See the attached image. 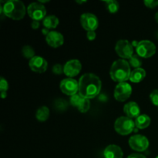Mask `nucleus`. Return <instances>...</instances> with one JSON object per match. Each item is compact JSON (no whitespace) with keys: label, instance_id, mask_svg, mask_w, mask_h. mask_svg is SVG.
Returning <instances> with one entry per match:
<instances>
[{"label":"nucleus","instance_id":"obj_28","mask_svg":"<svg viewBox=\"0 0 158 158\" xmlns=\"http://www.w3.org/2000/svg\"><path fill=\"white\" fill-rule=\"evenodd\" d=\"M150 98L153 104L158 106V89H154V91H152L150 95Z\"/></svg>","mask_w":158,"mask_h":158},{"label":"nucleus","instance_id":"obj_9","mask_svg":"<svg viewBox=\"0 0 158 158\" xmlns=\"http://www.w3.org/2000/svg\"><path fill=\"white\" fill-rule=\"evenodd\" d=\"M132 94V87L127 82L120 83L114 89V97L117 101L123 102L127 100Z\"/></svg>","mask_w":158,"mask_h":158},{"label":"nucleus","instance_id":"obj_20","mask_svg":"<svg viewBox=\"0 0 158 158\" xmlns=\"http://www.w3.org/2000/svg\"><path fill=\"white\" fill-rule=\"evenodd\" d=\"M49 117V110L47 106H43L39 108L35 113V117L39 121H46Z\"/></svg>","mask_w":158,"mask_h":158},{"label":"nucleus","instance_id":"obj_12","mask_svg":"<svg viewBox=\"0 0 158 158\" xmlns=\"http://www.w3.org/2000/svg\"><path fill=\"white\" fill-rule=\"evenodd\" d=\"M82 65L78 60H70L63 66V73L69 77L77 76L81 71Z\"/></svg>","mask_w":158,"mask_h":158},{"label":"nucleus","instance_id":"obj_25","mask_svg":"<svg viewBox=\"0 0 158 158\" xmlns=\"http://www.w3.org/2000/svg\"><path fill=\"white\" fill-rule=\"evenodd\" d=\"M89 107H90V102H89V99L83 98V101L81 102V103L80 104V106H78L77 109L79 110V111L81 113H86L89 110Z\"/></svg>","mask_w":158,"mask_h":158},{"label":"nucleus","instance_id":"obj_37","mask_svg":"<svg viewBox=\"0 0 158 158\" xmlns=\"http://www.w3.org/2000/svg\"><path fill=\"white\" fill-rule=\"evenodd\" d=\"M77 2H78V3H80V4H82V3L86 2V1H77Z\"/></svg>","mask_w":158,"mask_h":158},{"label":"nucleus","instance_id":"obj_7","mask_svg":"<svg viewBox=\"0 0 158 158\" xmlns=\"http://www.w3.org/2000/svg\"><path fill=\"white\" fill-rule=\"evenodd\" d=\"M27 12L32 20L40 22L46 17V9L42 3L32 2L28 6Z\"/></svg>","mask_w":158,"mask_h":158},{"label":"nucleus","instance_id":"obj_10","mask_svg":"<svg viewBox=\"0 0 158 158\" xmlns=\"http://www.w3.org/2000/svg\"><path fill=\"white\" fill-rule=\"evenodd\" d=\"M60 87L63 94L72 97L79 91V82L72 78L64 79L60 83Z\"/></svg>","mask_w":158,"mask_h":158},{"label":"nucleus","instance_id":"obj_5","mask_svg":"<svg viewBox=\"0 0 158 158\" xmlns=\"http://www.w3.org/2000/svg\"><path fill=\"white\" fill-rule=\"evenodd\" d=\"M137 54L142 58H149L156 52V46L150 40H142L136 47Z\"/></svg>","mask_w":158,"mask_h":158},{"label":"nucleus","instance_id":"obj_24","mask_svg":"<svg viewBox=\"0 0 158 158\" xmlns=\"http://www.w3.org/2000/svg\"><path fill=\"white\" fill-rule=\"evenodd\" d=\"M129 64L134 68H135V69H137V68H140V66H142V61L138 55L134 54L129 59Z\"/></svg>","mask_w":158,"mask_h":158},{"label":"nucleus","instance_id":"obj_30","mask_svg":"<svg viewBox=\"0 0 158 158\" xmlns=\"http://www.w3.org/2000/svg\"><path fill=\"white\" fill-rule=\"evenodd\" d=\"M144 4L147 7L154 9L158 6V0H145Z\"/></svg>","mask_w":158,"mask_h":158},{"label":"nucleus","instance_id":"obj_22","mask_svg":"<svg viewBox=\"0 0 158 158\" xmlns=\"http://www.w3.org/2000/svg\"><path fill=\"white\" fill-rule=\"evenodd\" d=\"M104 2L106 6V9L110 13H116L119 10L120 6H119L118 2L115 0H106V1H104Z\"/></svg>","mask_w":158,"mask_h":158},{"label":"nucleus","instance_id":"obj_21","mask_svg":"<svg viewBox=\"0 0 158 158\" xmlns=\"http://www.w3.org/2000/svg\"><path fill=\"white\" fill-rule=\"evenodd\" d=\"M68 107V103L64 99L59 98L54 102V108L60 112H63Z\"/></svg>","mask_w":158,"mask_h":158},{"label":"nucleus","instance_id":"obj_32","mask_svg":"<svg viewBox=\"0 0 158 158\" xmlns=\"http://www.w3.org/2000/svg\"><path fill=\"white\" fill-rule=\"evenodd\" d=\"M127 158H147L144 155L140 154H132L128 156Z\"/></svg>","mask_w":158,"mask_h":158},{"label":"nucleus","instance_id":"obj_35","mask_svg":"<svg viewBox=\"0 0 158 158\" xmlns=\"http://www.w3.org/2000/svg\"><path fill=\"white\" fill-rule=\"evenodd\" d=\"M6 96H7V94H6V92H1L2 98L5 99L6 97Z\"/></svg>","mask_w":158,"mask_h":158},{"label":"nucleus","instance_id":"obj_18","mask_svg":"<svg viewBox=\"0 0 158 158\" xmlns=\"http://www.w3.org/2000/svg\"><path fill=\"white\" fill-rule=\"evenodd\" d=\"M151 118L146 114H140L134 120L135 126L139 129H145L151 124Z\"/></svg>","mask_w":158,"mask_h":158},{"label":"nucleus","instance_id":"obj_14","mask_svg":"<svg viewBox=\"0 0 158 158\" xmlns=\"http://www.w3.org/2000/svg\"><path fill=\"white\" fill-rule=\"evenodd\" d=\"M46 40L48 45L53 48L60 47L64 43L63 35L57 31H50L46 36Z\"/></svg>","mask_w":158,"mask_h":158},{"label":"nucleus","instance_id":"obj_31","mask_svg":"<svg viewBox=\"0 0 158 158\" xmlns=\"http://www.w3.org/2000/svg\"><path fill=\"white\" fill-rule=\"evenodd\" d=\"M97 36V34H96L95 31H88L86 32V37L89 40H94Z\"/></svg>","mask_w":158,"mask_h":158},{"label":"nucleus","instance_id":"obj_16","mask_svg":"<svg viewBox=\"0 0 158 158\" xmlns=\"http://www.w3.org/2000/svg\"><path fill=\"white\" fill-rule=\"evenodd\" d=\"M103 155L105 158H123V152L119 146L111 144L105 148Z\"/></svg>","mask_w":158,"mask_h":158},{"label":"nucleus","instance_id":"obj_6","mask_svg":"<svg viewBox=\"0 0 158 158\" xmlns=\"http://www.w3.org/2000/svg\"><path fill=\"white\" fill-rule=\"evenodd\" d=\"M115 51L117 55L123 60L130 59L134 55L133 45L126 40H120L116 43Z\"/></svg>","mask_w":158,"mask_h":158},{"label":"nucleus","instance_id":"obj_19","mask_svg":"<svg viewBox=\"0 0 158 158\" xmlns=\"http://www.w3.org/2000/svg\"><path fill=\"white\" fill-rule=\"evenodd\" d=\"M59 19L57 18L56 15H47L44 18L43 20V24L45 28L49 29H55L59 25Z\"/></svg>","mask_w":158,"mask_h":158},{"label":"nucleus","instance_id":"obj_17","mask_svg":"<svg viewBox=\"0 0 158 158\" xmlns=\"http://www.w3.org/2000/svg\"><path fill=\"white\" fill-rule=\"evenodd\" d=\"M146 77V71L142 68H137L134 69L131 72L130 80L133 83H140Z\"/></svg>","mask_w":158,"mask_h":158},{"label":"nucleus","instance_id":"obj_23","mask_svg":"<svg viewBox=\"0 0 158 158\" xmlns=\"http://www.w3.org/2000/svg\"><path fill=\"white\" fill-rule=\"evenodd\" d=\"M22 53H23V56L27 59H29V60L33 58L34 56H35V51H34L33 48L31 47L30 46H23V49H22Z\"/></svg>","mask_w":158,"mask_h":158},{"label":"nucleus","instance_id":"obj_38","mask_svg":"<svg viewBox=\"0 0 158 158\" xmlns=\"http://www.w3.org/2000/svg\"><path fill=\"white\" fill-rule=\"evenodd\" d=\"M156 158H158V156H157V157H156Z\"/></svg>","mask_w":158,"mask_h":158},{"label":"nucleus","instance_id":"obj_36","mask_svg":"<svg viewBox=\"0 0 158 158\" xmlns=\"http://www.w3.org/2000/svg\"><path fill=\"white\" fill-rule=\"evenodd\" d=\"M155 20L157 21V23H158V12L155 14Z\"/></svg>","mask_w":158,"mask_h":158},{"label":"nucleus","instance_id":"obj_29","mask_svg":"<svg viewBox=\"0 0 158 158\" xmlns=\"http://www.w3.org/2000/svg\"><path fill=\"white\" fill-rule=\"evenodd\" d=\"M52 73L56 75H60L63 72V66L60 64H56L52 66Z\"/></svg>","mask_w":158,"mask_h":158},{"label":"nucleus","instance_id":"obj_1","mask_svg":"<svg viewBox=\"0 0 158 158\" xmlns=\"http://www.w3.org/2000/svg\"><path fill=\"white\" fill-rule=\"evenodd\" d=\"M101 86V80L95 74H83L79 80V94L83 98L93 99L98 95Z\"/></svg>","mask_w":158,"mask_h":158},{"label":"nucleus","instance_id":"obj_3","mask_svg":"<svg viewBox=\"0 0 158 158\" xmlns=\"http://www.w3.org/2000/svg\"><path fill=\"white\" fill-rule=\"evenodd\" d=\"M2 13L6 16L14 20H20L23 19L26 14V7L23 2L19 0H9L1 6Z\"/></svg>","mask_w":158,"mask_h":158},{"label":"nucleus","instance_id":"obj_27","mask_svg":"<svg viewBox=\"0 0 158 158\" xmlns=\"http://www.w3.org/2000/svg\"><path fill=\"white\" fill-rule=\"evenodd\" d=\"M9 89V83L7 80L3 77L0 78V91L1 92H6Z\"/></svg>","mask_w":158,"mask_h":158},{"label":"nucleus","instance_id":"obj_11","mask_svg":"<svg viewBox=\"0 0 158 158\" xmlns=\"http://www.w3.org/2000/svg\"><path fill=\"white\" fill-rule=\"evenodd\" d=\"M80 23H81L82 26L87 32L88 31H95L99 25L97 16L94 14L89 13V12L82 14L80 16Z\"/></svg>","mask_w":158,"mask_h":158},{"label":"nucleus","instance_id":"obj_8","mask_svg":"<svg viewBox=\"0 0 158 158\" xmlns=\"http://www.w3.org/2000/svg\"><path fill=\"white\" fill-rule=\"evenodd\" d=\"M129 145L134 151L142 152L149 147V140L145 136L136 134L129 139Z\"/></svg>","mask_w":158,"mask_h":158},{"label":"nucleus","instance_id":"obj_13","mask_svg":"<svg viewBox=\"0 0 158 158\" xmlns=\"http://www.w3.org/2000/svg\"><path fill=\"white\" fill-rule=\"evenodd\" d=\"M29 68L34 72L42 73L47 69L48 63L44 58L40 56H35L29 60Z\"/></svg>","mask_w":158,"mask_h":158},{"label":"nucleus","instance_id":"obj_15","mask_svg":"<svg viewBox=\"0 0 158 158\" xmlns=\"http://www.w3.org/2000/svg\"><path fill=\"white\" fill-rule=\"evenodd\" d=\"M123 111L126 114L127 117L129 118H137L140 115V109L139 105L136 102L131 101L127 103L123 106Z\"/></svg>","mask_w":158,"mask_h":158},{"label":"nucleus","instance_id":"obj_34","mask_svg":"<svg viewBox=\"0 0 158 158\" xmlns=\"http://www.w3.org/2000/svg\"><path fill=\"white\" fill-rule=\"evenodd\" d=\"M49 32H50V31H49V29H46V28H44V29H42V33H43V35H46V36L49 33Z\"/></svg>","mask_w":158,"mask_h":158},{"label":"nucleus","instance_id":"obj_2","mask_svg":"<svg viewBox=\"0 0 158 158\" xmlns=\"http://www.w3.org/2000/svg\"><path fill=\"white\" fill-rule=\"evenodd\" d=\"M131 71L130 68L129 62L120 59L114 62L110 67V75L114 81L124 83L131 77Z\"/></svg>","mask_w":158,"mask_h":158},{"label":"nucleus","instance_id":"obj_4","mask_svg":"<svg viewBox=\"0 0 158 158\" xmlns=\"http://www.w3.org/2000/svg\"><path fill=\"white\" fill-rule=\"evenodd\" d=\"M135 123L127 117H120L116 120L114 129L120 135H128L134 131Z\"/></svg>","mask_w":158,"mask_h":158},{"label":"nucleus","instance_id":"obj_33","mask_svg":"<svg viewBox=\"0 0 158 158\" xmlns=\"http://www.w3.org/2000/svg\"><path fill=\"white\" fill-rule=\"evenodd\" d=\"M31 27H32L33 29H38V28L40 27V22L32 20V23H31Z\"/></svg>","mask_w":158,"mask_h":158},{"label":"nucleus","instance_id":"obj_26","mask_svg":"<svg viewBox=\"0 0 158 158\" xmlns=\"http://www.w3.org/2000/svg\"><path fill=\"white\" fill-rule=\"evenodd\" d=\"M83 97H82L79 94H77L70 97V104L73 106H76V107L78 108V106H80V104L83 101Z\"/></svg>","mask_w":158,"mask_h":158}]
</instances>
